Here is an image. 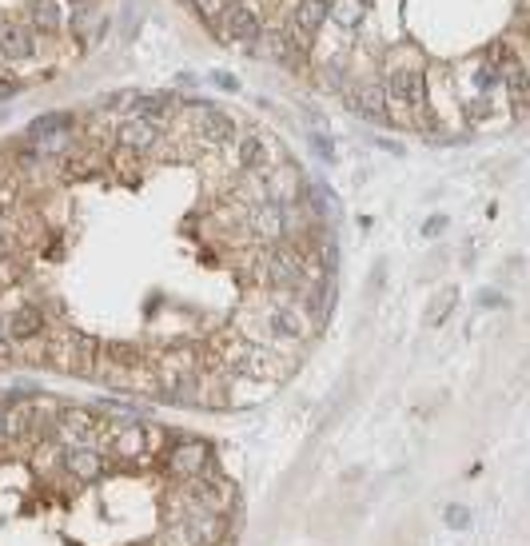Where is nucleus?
<instances>
[{
	"label": "nucleus",
	"instance_id": "nucleus-1",
	"mask_svg": "<svg viewBox=\"0 0 530 546\" xmlns=\"http://www.w3.org/2000/svg\"><path fill=\"white\" fill-rule=\"evenodd\" d=\"M168 539L172 546H220L228 539V515H208V511L168 515Z\"/></svg>",
	"mask_w": 530,
	"mask_h": 546
},
{
	"label": "nucleus",
	"instance_id": "nucleus-2",
	"mask_svg": "<svg viewBox=\"0 0 530 546\" xmlns=\"http://www.w3.org/2000/svg\"><path fill=\"white\" fill-rule=\"evenodd\" d=\"M164 471L172 479H200L216 475V447L208 439H176L164 455Z\"/></svg>",
	"mask_w": 530,
	"mask_h": 546
},
{
	"label": "nucleus",
	"instance_id": "nucleus-3",
	"mask_svg": "<svg viewBox=\"0 0 530 546\" xmlns=\"http://www.w3.org/2000/svg\"><path fill=\"white\" fill-rule=\"evenodd\" d=\"M104 431H108L104 443H108L112 459H120V463H140L148 455V447H152V431L140 419H128V423L112 419V427H104Z\"/></svg>",
	"mask_w": 530,
	"mask_h": 546
},
{
	"label": "nucleus",
	"instance_id": "nucleus-4",
	"mask_svg": "<svg viewBox=\"0 0 530 546\" xmlns=\"http://www.w3.org/2000/svg\"><path fill=\"white\" fill-rule=\"evenodd\" d=\"M216 32H220L224 40L252 44V40L264 32V16H260L256 0H228V8H224V16H220Z\"/></svg>",
	"mask_w": 530,
	"mask_h": 546
},
{
	"label": "nucleus",
	"instance_id": "nucleus-5",
	"mask_svg": "<svg viewBox=\"0 0 530 546\" xmlns=\"http://www.w3.org/2000/svg\"><path fill=\"white\" fill-rule=\"evenodd\" d=\"M339 96H343V104H347L359 120H367V124H383V120H387V92H383V80H379V76H367V80H359L355 88H343Z\"/></svg>",
	"mask_w": 530,
	"mask_h": 546
},
{
	"label": "nucleus",
	"instance_id": "nucleus-6",
	"mask_svg": "<svg viewBox=\"0 0 530 546\" xmlns=\"http://www.w3.org/2000/svg\"><path fill=\"white\" fill-rule=\"evenodd\" d=\"M383 92H387V104H403L407 112H423L427 104V84H423V72L419 68H395L387 80H383Z\"/></svg>",
	"mask_w": 530,
	"mask_h": 546
},
{
	"label": "nucleus",
	"instance_id": "nucleus-7",
	"mask_svg": "<svg viewBox=\"0 0 530 546\" xmlns=\"http://www.w3.org/2000/svg\"><path fill=\"white\" fill-rule=\"evenodd\" d=\"M160 128L152 124V120H136V116H128L124 124H116V152H132V156H152L156 148H160Z\"/></svg>",
	"mask_w": 530,
	"mask_h": 546
},
{
	"label": "nucleus",
	"instance_id": "nucleus-8",
	"mask_svg": "<svg viewBox=\"0 0 530 546\" xmlns=\"http://www.w3.org/2000/svg\"><path fill=\"white\" fill-rule=\"evenodd\" d=\"M64 471L76 483H100L108 475V459L96 447H64Z\"/></svg>",
	"mask_w": 530,
	"mask_h": 546
},
{
	"label": "nucleus",
	"instance_id": "nucleus-9",
	"mask_svg": "<svg viewBox=\"0 0 530 546\" xmlns=\"http://www.w3.org/2000/svg\"><path fill=\"white\" fill-rule=\"evenodd\" d=\"M0 56L4 60H32L36 56V32L24 20H0Z\"/></svg>",
	"mask_w": 530,
	"mask_h": 546
},
{
	"label": "nucleus",
	"instance_id": "nucleus-10",
	"mask_svg": "<svg viewBox=\"0 0 530 546\" xmlns=\"http://www.w3.org/2000/svg\"><path fill=\"white\" fill-rule=\"evenodd\" d=\"M44 327H48V319H44V311H40L36 303H20V307L4 319V331H8L12 343H32V339L44 335Z\"/></svg>",
	"mask_w": 530,
	"mask_h": 546
},
{
	"label": "nucleus",
	"instance_id": "nucleus-11",
	"mask_svg": "<svg viewBox=\"0 0 530 546\" xmlns=\"http://www.w3.org/2000/svg\"><path fill=\"white\" fill-rule=\"evenodd\" d=\"M287 24H291L307 44H311V40L323 32V24H327V0H299Z\"/></svg>",
	"mask_w": 530,
	"mask_h": 546
},
{
	"label": "nucleus",
	"instance_id": "nucleus-12",
	"mask_svg": "<svg viewBox=\"0 0 530 546\" xmlns=\"http://www.w3.org/2000/svg\"><path fill=\"white\" fill-rule=\"evenodd\" d=\"M367 20V0H327V24L339 32H359Z\"/></svg>",
	"mask_w": 530,
	"mask_h": 546
},
{
	"label": "nucleus",
	"instance_id": "nucleus-13",
	"mask_svg": "<svg viewBox=\"0 0 530 546\" xmlns=\"http://www.w3.org/2000/svg\"><path fill=\"white\" fill-rule=\"evenodd\" d=\"M32 32H60L64 24V4L60 0H28V20Z\"/></svg>",
	"mask_w": 530,
	"mask_h": 546
},
{
	"label": "nucleus",
	"instance_id": "nucleus-14",
	"mask_svg": "<svg viewBox=\"0 0 530 546\" xmlns=\"http://www.w3.org/2000/svg\"><path fill=\"white\" fill-rule=\"evenodd\" d=\"M72 128V112H48L40 120L28 124V140H44V136H60Z\"/></svg>",
	"mask_w": 530,
	"mask_h": 546
},
{
	"label": "nucleus",
	"instance_id": "nucleus-15",
	"mask_svg": "<svg viewBox=\"0 0 530 546\" xmlns=\"http://www.w3.org/2000/svg\"><path fill=\"white\" fill-rule=\"evenodd\" d=\"M307 144H311V152H315V156H319L327 168L339 160V156H335V140H331L323 128H307Z\"/></svg>",
	"mask_w": 530,
	"mask_h": 546
},
{
	"label": "nucleus",
	"instance_id": "nucleus-16",
	"mask_svg": "<svg viewBox=\"0 0 530 546\" xmlns=\"http://www.w3.org/2000/svg\"><path fill=\"white\" fill-rule=\"evenodd\" d=\"M192 8L200 12V20L216 32V24H220V16H224V8H228V0H192Z\"/></svg>",
	"mask_w": 530,
	"mask_h": 546
},
{
	"label": "nucleus",
	"instance_id": "nucleus-17",
	"mask_svg": "<svg viewBox=\"0 0 530 546\" xmlns=\"http://www.w3.org/2000/svg\"><path fill=\"white\" fill-rule=\"evenodd\" d=\"M447 527H455V531L471 527V511H463V507H447Z\"/></svg>",
	"mask_w": 530,
	"mask_h": 546
},
{
	"label": "nucleus",
	"instance_id": "nucleus-18",
	"mask_svg": "<svg viewBox=\"0 0 530 546\" xmlns=\"http://www.w3.org/2000/svg\"><path fill=\"white\" fill-rule=\"evenodd\" d=\"M216 84H220V88H224V92H236V88H240V84H236V76H232V72H216Z\"/></svg>",
	"mask_w": 530,
	"mask_h": 546
},
{
	"label": "nucleus",
	"instance_id": "nucleus-19",
	"mask_svg": "<svg viewBox=\"0 0 530 546\" xmlns=\"http://www.w3.org/2000/svg\"><path fill=\"white\" fill-rule=\"evenodd\" d=\"M16 92H20V80H0V100H8Z\"/></svg>",
	"mask_w": 530,
	"mask_h": 546
},
{
	"label": "nucleus",
	"instance_id": "nucleus-20",
	"mask_svg": "<svg viewBox=\"0 0 530 546\" xmlns=\"http://www.w3.org/2000/svg\"><path fill=\"white\" fill-rule=\"evenodd\" d=\"M443 224H447L443 216H431V220L423 224V232H427V236H435V232H443Z\"/></svg>",
	"mask_w": 530,
	"mask_h": 546
},
{
	"label": "nucleus",
	"instance_id": "nucleus-21",
	"mask_svg": "<svg viewBox=\"0 0 530 546\" xmlns=\"http://www.w3.org/2000/svg\"><path fill=\"white\" fill-rule=\"evenodd\" d=\"M8 355V331H4V315H0V359Z\"/></svg>",
	"mask_w": 530,
	"mask_h": 546
},
{
	"label": "nucleus",
	"instance_id": "nucleus-22",
	"mask_svg": "<svg viewBox=\"0 0 530 546\" xmlns=\"http://www.w3.org/2000/svg\"><path fill=\"white\" fill-rule=\"evenodd\" d=\"M0 439H4V403H0Z\"/></svg>",
	"mask_w": 530,
	"mask_h": 546
},
{
	"label": "nucleus",
	"instance_id": "nucleus-23",
	"mask_svg": "<svg viewBox=\"0 0 530 546\" xmlns=\"http://www.w3.org/2000/svg\"><path fill=\"white\" fill-rule=\"evenodd\" d=\"M0 224H4V208H0Z\"/></svg>",
	"mask_w": 530,
	"mask_h": 546
},
{
	"label": "nucleus",
	"instance_id": "nucleus-24",
	"mask_svg": "<svg viewBox=\"0 0 530 546\" xmlns=\"http://www.w3.org/2000/svg\"><path fill=\"white\" fill-rule=\"evenodd\" d=\"M0 260H4V244H0Z\"/></svg>",
	"mask_w": 530,
	"mask_h": 546
}]
</instances>
